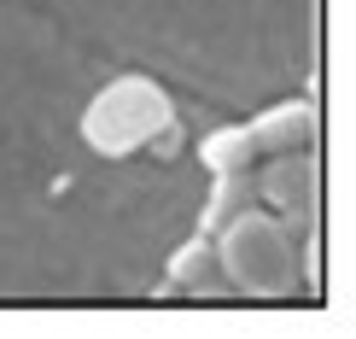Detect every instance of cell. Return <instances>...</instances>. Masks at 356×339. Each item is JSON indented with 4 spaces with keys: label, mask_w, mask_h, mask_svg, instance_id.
Here are the masks:
<instances>
[{
    "label": "cell",
    "mask_w": 356,
    "mask_h": 339,
    "mask_svg": "<svg viewBox=\"0 0 356 339\" xmlns=\"http://www.w3.org/2000/svg\"><path fill=\"white\" fill-rule=\"evenodd\" d=\"M170 117H175V106H170V94L152 77H117V82H106L88 100L82 141L94 146V152H106V158H129V152H140L146 141L164 135Z\"/></svg>",
    "instance_id": "cell-2"
},
{
    "label": "cell",
    "mask_w": 356,
    "mask_h": 339,
    "mask_svg": "<svg viewBox=\"0 0 356 339\" xmlns=\"http://www.w3.org/2000/svg\"><path fill=\"white\" fill-rule=\"evenodd\" d=\"M251 170H228L222 175V194H216V205H211V223H228L240 205H251V182H245Z\"/></svg>",
    "instance_id": "cell-6"
},
{
    "label": "cell",
    "mask_w": 356,
    "mask_h": 339,
    "mask_svg": "<svg viewBox=\"0 0 356 339\" xmlns=\"http://www.w3.org/2000/svg\"><path fill=\"white\" fill-rule=\"evenodd\" d=\"M251 187H257V194L275 205V216H280V223H286L292 234L316 228V205H321V164H316V152H309V146H298V152H269V170H263Z\"/></svg>",
    "instance_id": "cell-3"
},
{
    "label": "cell",
    "mask_w": 356,
    "mask_h": 339,
    "mask_svg": "<svg viewBox=\"0 0 356 339\" xmlns=\"http://www.w3.org/2000/svg\"><path fill=\"white\" fill-rule=\"evenodd\" d=\"M251 129V146L257 152H298V146H316V129H321V111L316 100H298V106H275L263 111Z\"/></svg>",
    "instance_id": "cell-4"
},
{
    "label": "cell",
    "mask_w": 356,
    "mask_h": 339,
    "mask_svg": "<svg viewBox=\"0 0 356 339\" xmlns=\"http://www.w3.org/2000/svg\"><path fill=\"white\" fill-rule=\"evenodd\" d=\"M216 269L228 275V287L245 292V299H292V292H298V240H292V228L280 223L275 211L240 205V211L222 223Z\"/></svg>",
    "instance_id": "cell-1"
},
{
    "label": "cell",
    "mask_w": 356,
    "mask_h": 339,
    "mask_svg": "<svg viewBox=\"0 0 356 339\" xmlns=\"http://www.w3.org/2000/svg\"><path fill=\"white\" fill-rule=\"evenodd\" d=\"M199 158H204V170H211V175L251 170V158H257V146H251V129H245V123H234V129H216V135H204Z\"/></svg>",
    "instance_id": "cell-5"
}]
</instances>
